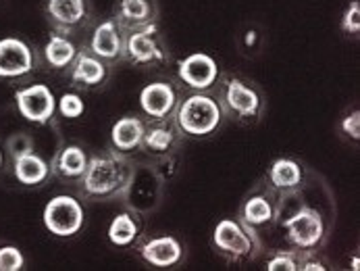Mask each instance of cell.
<instances>
[{"mask_svg":"<svg viewBox=\"0 0 360 271\" xmlns=\"http://www.w3.org/2000/svg\"><path fill=\"white\" fill-rule=\"evenodd\" d=\"M134 177L131 165L121 155H104L88 161L86 173L82 175V192L88 198H115L129 188Z\"/></svg>","mask_w":360,"mask_h":271,"instance_id":"1","label":"cell"},{"mask_svg":"<svg viewBox=\"0 0 360 271\" xmlns=\"http://www.w3.org/2000/svg\"><path fill=\"white\" fill-rule=\"evenodd\" d=\"M221 117H223V111L214 99L206 94H192L177 108L175 123L184 134L208 136L219 127Z\"/></svg>","mask_w":360,"mask_h":271,"instance_id":"2","label":"cell"},{"mask_svg":"<svg viewBox=\"0 0 360 271\" xmlns=\"http://www.w3.org/2000/svg\"><path fill=\"white\" fill-rule=\"evenodd\" d=\"M42 219L51 234L58 238H69L77 234L84 225V207L73 196L60 194V196H54L44 207Z\"/></svg>","mask_w":360,"mask_h":271,"instance_id":"3","label":"cell"},{"mask_svg":"<svg viewBox=\"0 0 360 271\" xmlns=\"http://www.w3.org/2000/svg\"><path fill=\"white\" fill-rule=\"evenodd\" d=\"M212 242L223 255L231 257L233 261L252 257V251L258 246L252 227L240 225L233 219H221L217 223L214 234H212Z\"/></svg>","mask_w":360,"mask_h":271,"instance_id":"4","label":"cell"},{"mask_svg":"<svg viewBox=\"0 0 360 271\" xmlns=\"http://www.w3.org/2000/svg\"><path fill=\"white\" fill-rule=\"evenodd\" d=\"M283 227L288 232V240L300 251L314 248L323 240V234H325L323 217L310 207H302L294 215L288 217L283 221Z\"/></svg>","mask_w":360,"mask_h":271,"instance_id":"5","label":"cell"},{"mask_svg":"<svg viewBox=\"0 0 360 271\" xmlns=\"http://www.w3.org/2000/svg\"><path fill=\"white\" fill-rule=\"evenodd\" d=\"M15 101H17L19 113L27 121L40 123V125L51 121L52 115H54V108H56L54 94L51 92V88L44 86V84H34V86L17 90Z\"/></svg>","mask_w":360,"mask_h":271,"instance_id":"6","label":"cell"},{"mask_svg":"<svg viewBox=\"0 0 360 271\" xmlns=\"http://www.w3.org/2000/svg\"><path fill=\"white\" fill-rule=\"evenodd\" d=\"M125 53L138 65L160 63L167 58V53L162 51L155 23H148L140 30H134L125 40Z\"/></svg>","mask_w":360,"mask_h":271,"instance_id":"7","label":"cell"},{"mask_svg":"<svg viewBox=\"0 0 360 271\" xmlns=\"http://www.w3.org/2000/svg\"><path fill=\"white\" fill-rule=\"evenodd\" d=\"M177 75L184 84H188L194 90H208L219 77V67L210 54L194 53L179 61Z\"/></svg>","mask_w":360,"mask_h":271,"instance_id":"8","label":"cell"},{"mask_svg":"<svg viewBox=\"0 0 360 271\" xmlns=\"http://www.w3.org/2000/svg\"><path fill=\"white\" fill-rule=\"evenodd\" d=\"M34 53L19 38H2L0 40V77L13 80L23 77L34 69Z\"/></svg>","mask_w":360,"mask_h":271,"instance_id":"9","label":"cell"},{"mask_svg":"<svg viewBox=\"0 0 360 271\" xmlns=\"http://www.w3.org/2000/svg\"><path fill=\"white\" fill-rule=\"evenodd\" d=\"M223 103H225L227 111H231L244 119L257 117L260 113V96L257 94V90H252L238 77L227 80L225 90H223Z\"/></svg>","mask_w":360,"mask_h":271,"instance_id":"10","label":"cell"},{"mask_svg":"<svg viewBox=\"0 0 360 271\" xmlns=\"http://www.w3.org/2000/svg\"><path fill=\"white\" fill-rule=\"evenodd\" d=\"M177 105V94L171 84L167 82H153L142 88L140 92V107L150 119H165L173 113Z\"/></svg>","mask_w":360,"mask_h":271,"instance_id":"11","label":"cell"},{"mask_svg":"<svg viewBox=\"0 0 360 271\" xmlns=\"http://www.w3.org/2000/svg\"><path fill=\"white\" fill-rule=\"evenodd\" d=\"M140 255L146 263L155 267H171L177 265L184 257V248L173 236H158L140 246Z\"/></svg>","mask_w":360,"mask_h":271,"instance_id":"12","label":"cell"},{"mask_svg":"<svg viewBox=\"0 0 360 271\" xmlns=\"http://www.w3.org/2000/svg\"><path fill=\"white\" fill-rule=\"evenodd\" d=\"M90 49L98 58L115 61L123 54V38L119 32V25L115 21H104L101 23L90 40Z\"/></svg>","mask_w":360,"mask_h":271,"instance_id":"13","label":"cell"},{"mask_svg":"<svg viewBox=\"0 0 360 271\" xmlns=\"http://www.w3.org/2000/svg\"><path fill=\"white\" fill-rule=\"evenodd\" d=\"M144 130H146V125L138 117H121L110 130L112 146L119 153H129V151L138 149L142 144Z\"/></svg>","mask_w":360,"mask_h":271,"instance_id":"14","label":"cell"},{"mask_svg":"<svg viewBox=\"0 0 360 271\" xmlns=\"http://www.w3.org/2000/svg\"><path fill=\"white\" fill-rule=\"evenodd\" d=\"M106 77L103 58L90 53H77L71 63V80L79 86H101Z\"/></svg>","mask_w":360,"mask_h":271,"instance_id":"15","label":"cell"},{"mask_svg":"<svg viewBox=\"0 0 360 271\" xmlns=\"http://www.w3.org/2000/svg\"><path fill=\"white\" fill-rule=\"evenodd\" d=\"M153 17H155L153 0H121L119 2V11H117L119 27H129L134 32L153 23Z\"/></svg>","mask_w":360,"mask_h":271,"instance_id":"16","label":"cell"},{"mask_svg":"<svg viewBox=\"0 0 360 271\" xmlns=\"http://www.w3.org/2000/svg\"><path fill=\"white\" fill-rule=\"evenodd\" d=\"M49 15L60 30L79 25L86 17V0H49Z\"/></svg>","mask_w":360,"mask_h":271,"instance_id":"17","label":"cell"},{"mask_svg":"<svg viewBox=\"0 0 360 271\" xmlns=\"http://www.w3.org/2000/svg\"><path fill=\"white\" fill-rule=\"evenodd\" d=\"M13 171H15V177L23 184V186H38L42 184L49 173H51V167L49 163L44 161L42 157H38L36 153H27V155H21L13 161Z\"/></svg>","mask_w":360,"mask_h":271,"instance_id":"18","label":"cell"},{"mask_svg":"<svg viewBox=\"0 0 360 271\" xmlns=\"http://www.w3.org/2000/svg\"><path fill=\"white\" fill-rule=\"evenodd\" d=\"M88 155L79 149V146H65L56 159H54V171L60 175V177H67V179H77L86 173V167H88Z\"/></svg>","mask_w":360,"mask_h":271,"instance_id":"19","label":"cell"},{"mask_svg":"<svg viewBox=\"0 0 360 271\" xmlns=\"http://www.w3.org/2000/svg\"><path fill=\"white\" fill-rule=\"evenodd\" d=\"M177 142V134H175V127L169 125V123H155V125H148L144 130V138H142V144L148 153H156V155H162V153H169Z\"/></svg>","mask_w":360,"mask_h":271,"instance_id":"20","label":"cell"},{"mask_svg":"<svg viewBox=\"0 0 360 271\" xmlns=\"http://www.w3.org/2000/svg\"><path fill=\"white\" fill-rule=\"evenodd\" d=\"M269 179L279 190H294L302 182V169L292 159H277L271 165Z\"/></svg>","mask_w":360,"mask_h":271,"instance_id":"21","label":"cell"},{"mask_svg":"<svg viewBox=\"0 0 360 271\" xmlns=\"http://www.w3.org/2000/svg\"><path fill=\"white\" fill-rule=\"evenodd\" d=\"M44 56H46L51 67L63 69V67H69L73 63V58L77 56V51H75L73 42H69L65 36L52 34L46 49H44Z\"/></svg>","mask_w":360,"mask_h":271,"instance_id":"22","label":"cell"},{"mask_svg":"<svg viewBox=\"0 0 360 271\" xmlns=\"http://www.w3.org/2000/svg\"><path fill=\"white\" fill-rule=\"evenodd\" d=\"M275 217V207L266 196H252L246 201L244 209H242V219L244 225L248 227H258V225H266L271 223Z\"/></svg>","mask_w":360,"mask_h":271,"instance_id":"23","label":"cell"},{"mask_svg":"<svg viewBox=\"0 0 360 271\" xmlns=\"http://www.w3.org/2000/svg\"><path fill=\"white\" fill-rule=\"evenodd\" d=\"M138 238V223L129 213L117 215L108 225V240L115 246H129Z\"/></svg>","mask_w":360,"mask_h":271,"instance_id":"24","label":"cell"},{"mask_svg":"<svg viewBox=\"0 0 360 271\" xmlns=\"http://www.w3.org/2000/svg\"><path fill=\"white\" fill-rule=\"evenodd\" d=\"M6 151L11 153V157H13V161H15V159L21 157V155L34 153V140H32L27 134H23V132L13 134V136L6 140Z\"/></svg>","mask_w":360,"mask_h":271,"instance_id":"25","label":"cell"},{"mask_svg":"<svg viewBox=\"0 0 360 271\" xmlns=\"http://www.w3.org/2000/svg\"><path fill=\"white\" fill-rule=\"evenodd\" d=\"M23 255L17 246H2L0 248V271H19L23 270Z\"/></svg>","mask_w":360,"mask_h":271,"instance_id":"26","label":"cell"},{"mask_svg":"<svg viewBox=\"0 0 360 271\" xmlns=\"http://www.w3.org/2000/svg\"><path fill=\"white\" fill-rule=\"evenodd\" d=\"M84 108H86V105L77 94H63L60 101H58V111L67 119H77L84 113Z\"/></svg>","mask_w":360,"mask_h":271,"instance_id":"27","label":"cell"},{"mask_svg":"<svg viewBox=\"0 0 360 271\" xmlns=\"http://www.w3.org/2000/svg\"><path fill=\"white\" fill-rule=\"evenodd\" d=\"M269 271H296L300 270L298 259L292 253H277L269 263H266Z\"/></svg>","mask_w":360,"mask_h":271,"instance_id":"28","label":"cell"},{"mask_svg":"<svg viewBox=\"0 0 360 271\" xmlns=\"http://www.w3.org/2000/svg\"><path fill=\"white\" fill-rule=\"evenodd\" d=\"M342 30L346 34H359L360 32V2L352 0V4L346 8L344 19H342Z\"/></svg>","mask_w":360,"mask_h":271,"instance_id":"29","label":"cell"},{"mask_svg":"<svg viewBox=\"0 0 360 271\" xmlns=\"http://www.w3.org/2000/svg\"><path fill=\"white\" fill-rule=\"evenodd\" d=\"M342 130H344V134H348L352 140H359L360 138V113L359 111H354L352 115L344 117V121H342Z\"/></svg>","mask_w":360,"mask_h":271,"instance_id":"30","label":"cell"},{"mask_svg":"<svg viewBox=\"0 0 360 271\" xmlns=\"http://www.w3.org/2000/svg\"><path fill=\"white\" fill-rule=\"evenodd\" d=\"M300 270H307V271H312V270H319L323 271V263H319V261H304V263H300Z\"/></svg>","mask_w":360,"mask_h":271,"instance_id":"31","label":"cell"},{"mask_svg":"<svg viewBox=\"0 0 360 271\" xmlns=\"http://www.w3.org/2000/svg\"><path fill=\"white\" fill-rule=\"evenodd\" d=\"M0 167H2V151H0Z\"/></svg>","mask_w":360,"mask_h":271,"instance_id":"32","label":"cell"}]
</instances>
